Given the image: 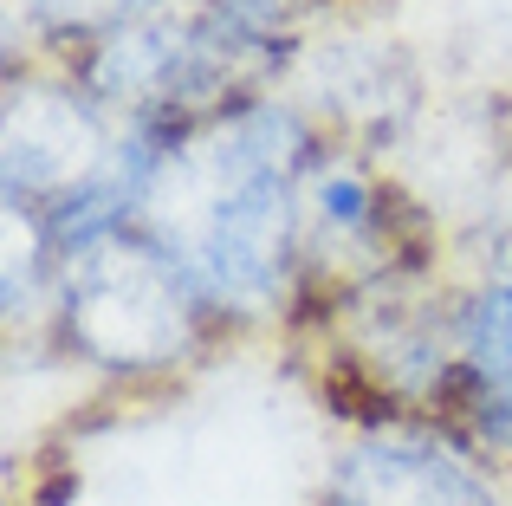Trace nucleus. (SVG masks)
<instances>
[{
    "mask_svg": "<svg viewBox=\"0 0 512 506\" xmlns=\"http://www.w3.org/2000/svg\"><path fill=\"white\" fill-rule=\"evenodd\" d=\"M325 130L286 91H253L182 124L156 156L137 228L156 234L221 331L292 325L299 312V182Z\"/></svg>",
    "mask_w": 512,
    "mask_h": 506,
    "instance_id": "nucleus-1",
    "label": "nucleus"
},
{
    "mask_svg": "<svg viewBox=\"0 0 512 506\" xmlns=\"http://www.w3.org/2000/svg\"><path fill=\"white\" fill-rule=\"evenodd\" d=\"M46 338L59 344V357L111 383H150L188 370L227 331L156 234L111 228L59 253Z\"/></svg>",
    "mask_w": 512,
    "mask_h": 506,
    "instance_id": "nucleus-2",
    "label": "nucleus"
},
{
    "mask_svg": "<svg viewBox=\"0 0 512 506\" xmlns=\"http://www.w3.org/2000/svg\"><path fill=\"white\" fill-rule=\"evenodd\" d=\"M286 331L318 338V370L331 390L363 396V416L441 422L454 377V286L441 273H396L331 305L299 312Z\"/></svg>",
    "mask_w": 512,
    "mask_h": 506,
    "instance_id": "nucleus-3",
    "label": "nucleus"
},
{
    "mask_svg": "<svg viewBox=\"0 0 512 506\" xmlns=\"http://www.w3.org/2000/svg\"><path fill=\"white\" fill-rule=\"evenodd\" d=\"M435 260V221L383 176L376 150L325 137L299 182V312L396 273H435Z\"/></svg>",
    "mask_w": 512,
    "mask_h": 506,
    "instance_id": "nucleus-4",
    "label": "nucleus"
},
{
    "mask_svg": "<svg viewBox=\"0 0 512 506\" xmlns=\"http://www.w3.org/2000/svg\"><path fill=\"white\" fill-rule=\"evenodd\" d=\"M117 124L59 59H26L7 72L0 98V202L13 208H59L111 163Z\"/></svg>",
    "mask_w": 512,
    "mask_h": 506,
    "instance_id": "nucleus-5",
    "label": "nucleus"
},
{
    "mask_svg": "<svg viewBox=\"0 0 512 506\" xmlns=\"http://www.w3.org/2000/svg\"><path fill=\"white\" fill-rule=\"evenodd\" d=\"M325 506H500V474L428 416H376L344 435Z\"/></svg>",
    "mask_w": 512,
    "mask_h": 506,
    "instance_id": "nucleus-6",
    "label": "nucleus"
},
{
    "mask_svg": "<svg viewBox=\"0 0 512 506\" xmlns=\"http://www.w3.org/2000/svg\"><path fill=\"white\" fill-rule=\"evenodd\" d=\"M441 422L512 481V253L454 286V377Z\"/></svg>",
    "mask_w": 512,
    "mask_h": 506,
    "instance_id": "nucleus-7",
    "label": "nucleus"
},
{
    "mask_svg": "<svg viewBox=\"0 0 512 506\" xmlns=\"http://www.w3.org/2000/svg\"><path fill=\"white\" fill-rule=\"evenodd\" d=\"M20 7H26V26H33V59H72L91 39L150 20L175 0H20Z\"/></svg>",
    "mask_w": 512,
    "mask_h": 506,
    "instance_id": "nucleus-8",
    "label": "nucleus"
}]
</instances>
